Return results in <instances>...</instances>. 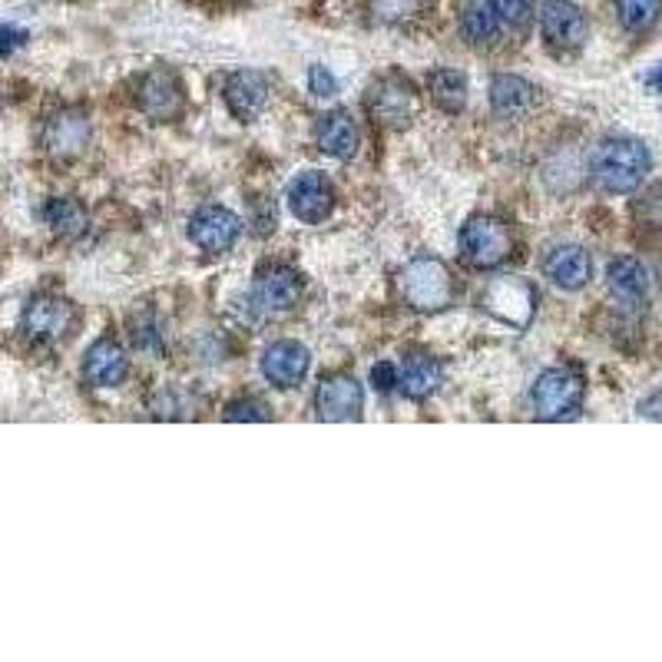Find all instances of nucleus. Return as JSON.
<instances>
[{
  "label": "nucleus",
  "instance_id": "1",
  "mask_svg": "<svg viewBox=\"0 0 662 662\" xmlns=\"http://www.w3.org/2000/svg\"><path fill=\"white\" fill-rule=\"evenodd\" d=\"M650 169H653V156L633 136L603 139L593 149V159H590V172H593L596 186L603 192H613V196L636 192L643 186V179L650 176Z\"/></svg>",
  "mask_w": 662,
  "mask_h": 662
},
{
  "label": "nucleus",
  "instance_id": "11",
  "mask_svg": "<svg viewBox=\"0 0 662 662\" xmlns=\"http://www.w3.org/2000/svg\"><path fill=\"white\" fill-rule=\"evenodd\" d=\"M540 30L553 50H576L586 40V17L573 0H543Z\"/></svg>",
  "mask_w": 662,
  "mask_h": 662
},
{
  "label": "nucleus",
  "instance_id": "7",
  "mask_svg": "<svg viewBox=\"0 0 662 662\" xmlns=\"http://www.w3.org/2000/svg\"><path fill=\"white\" fill-rule=\"evenodd\" d=\"M93 139V127H90V117L77 107H63L57 113L47 117L43 132H40V142L47 149V156H53L57 162H73L87 152Z\"/></svg>",
  "mask_w": 662,
  "mask_h": 662
},
{
  "label": "nucleus",
  "instance_id": "26",
  "mask_svg": "<svg viewBox=\"0 0 662 662\" xmlns=\"http://www.w3.org/2000/svg\"><path fill=\"white\" fill-rule=\"evenodd\" d=\"M616 13L630 33H643L662 17V0H616Z\"/></svg>",
  "mask_w": 662,
  "mask_h": 662
},
{
  "label": "nucleus",
  "instance_id": "28",
  "mask_svg": "<svg viewBox=\"0 0 662 662\" xmlns=\"http://www.w3.org/2000/svg\"><path fill=\"white\" fill-rule=\"evenodd\" d=\"M223 417L226 421H268L271 417V407L265 404L263 397H239V401L226 404Z\"/></svg>",
  "mask_w": 662,
  "mask_h": 662
},
{
  "label": "nucleus",
  "instance_id": "16",
  "mask_svg": "<svg viewBox=\"0 0 662 662\" xmlns=\"http://www.w3.org/2000/svg\"><path fill=\"white\" fill-rule=\"evenodd\" d=\"M226 107L233 110V117L239 120H256L268 103V80L259 70H236L229 73L226 87H223Z\"/></svg>",
  "mask_w": 662,
  "mask_h": 662
},
{
  "label": "nucleus",
  "instance_id": "4",
  "mask_svg": "<svg viewBox=\"0 0 662 662\" xmlns=\"http://www.w3.org/2000/svg\"><path fill=\"white\" fill-rule=\"evenodd\" d=\"M73 325H77L73 302H67L63 295H53V292L33 295L23 308V318H20L23 338L33 342V345H57L70 335Z\"/></svg>",
  "mask_w": 662,
  "mask_h": 662
},
{
  "label": "nucleus",
  "instance_id": "10",
  "mask_svg": "<svg viewBox=\"0 0 662 662\" xmlns=\"http://www.w3.org/2000/svg\"><path fill=\"white\" fill-rule=\"evenodd\" d=\"M288 209L295 219L308 223V226H318L332 216L335 209V189L328 182V176L322 172H298L292 182H288Z\"/></svg>",
  "mask_w": 662,
  "mask_h": 662
},
{
  "label": "nucleus",
  "instance_id": "5",
  "mask_svg": "<svg viewBox=\"0 0 662 662\" xmlns=\"http://www.w3.org/2000/svg\"><path fill=\"white\" fill-rule=\"evenodd\" d=\"M514 249V236L497 216H474L461 229V259L471 268H494Z\"/></svg>",
  "mask_w": 662,
  "mask_h": 662
},
{
  "label": "nucleus",
  "instance_id": "20",
  "mask_svg": "<svg viewBox=\"0 0 662 662\" xmlns=\"http://www.w3.org/2000/svg\"><path fill=\"white\" fill-rule=\"evenodd\" d=\"M491 107L501 120H524L530 110H533V87H530L524 77H514V73H504V77H494L491 83Z\"/></svg>",
  "mask_w": 662,
  "mask_h": 662
},
{
  "label": "nucleus",
  "instance_id": "2",
  "mask_svg": "<svg viewBox=\"0 0 662 662\" xmlns=\"http://www.w3.org/2000/svg\"><path fill=\"white\" fill-rule=\"evenodd\" d=\"M397 292H401L407 308L434 315V312H444L454 302V275L441 259L417 256L401 268Z\"/></svg>",
  "mask_w": 662,
  "mask_h": 662
},
{
  "label": "nucleus",
  "instance_id": "17",
  "mask_svg": "<svg viewBox=\"0 0 662 662\" xmlns=\"http://www.w3.org/2000/svg\"><path fill=\"white\" fill-rule=\"evenodd\" d=\"M127 375H130L127 352L113 338H100L83 358V378L93 388H117L127 382Z\"/></svg>",
  "mask_w": 662,
  "mask_h": 662
},
{
  "label": "nucleus",
  "instance_id": "23",
  "mask_svg": "<svg viewBox=\"0 0 662 662\" xmlns=\"http://www.w3.org/2000/svg\"><path fill=\"white\" fill-rule=\"evenodd\" d=\"M437 385H441V365L431 355H411V358H404L397 388L411 397V401L431 397L437 392Z\"/></svg>",
  "mask_w": 662,
  "mask_h": 662
},
{
  "label": "nucleus",
  "instance_id": "9",
  "mask_svg": "<svg viewBox=\"0 0 662 662\" xmlns=\"http://www.w3.org/2000/svg\"><path fill=\"white\" fill-rule=\"evenodd\" d=\"M243 236V223L236 213L223 209V206H202L192 219H189V239L209 253V256H223L229 253Z\"/></svg>",
  "mask_w": 662,
  "mask_h": 662
},
{
  "label": "nucleus",
  "instance_id": "30",
  "mask_svg": "<svg viewBox=\"0 0 662 662\" xmlns=\"http://www.w3.org/2000/svg\"><path fill=\"white\" fill-rule=\"evenodd\" d=\"M494 7L501 10L504 23H511V27H524L533 13V0H494Z\"/></svg>",
  "mask_w": 662,
  "mask_h": 662
},
{
  "label": "nucleus",
  "instance_id": "18",
  "mask_svg": "<svg viewBox=\"0 0 662 662\" xmlns=\"http://www.w3.org/2000/svg\"><path fill=\"white\" fill-rule=\"evenodd\" d=\"M543 275L556 285V288H566V292H576L590 281L593 275V263H590V253L580 249V246H556L553 253H546L543 259Z\"/></svg>",
  "mask_w": 662,
  "mask_h": 662
},
{
  "label": "nucleus",
  "instance_id": "32",
  "mask_svg": "<svg viewBox=\"0 0 662 662\" xmlns=\"http://www.w3.org/2000/svg\"><path fill=\"white\" fill-rule=\"evenodd\" d=\"M636 414L646 417V421H662V388H656L653 395L643 397L640 407H636Z\"/></svg>",
  "mask_w": 662,
  "mask_h": 662
},
{
  "label": "nucleus",
  "instance_id": "21",
  "mask_svg": "<svg viewBox=\"0 0 662 662\" xmlns=\"http://www.w3.org/2000/svg\"><path fill=\"white\" fill-rule=\"evenodd\" d=\"M606 281H610V292L616 298L630 302V305L646 302V295H650V271H646V265L633 259V256H620L616 263L610 265Z\"/></svg>",
  "mask_w": 662,
  "mask_h": 662
},
{
  "label": "nucleus",
  "instance_id": "14",
  "mask_svg": "<svg viewBox=\"0 0 662 662\" xmlns=\"http://www.w3.org/2000/svg\"><path fill=\"white\" fill-rule=\"evenodd\" d=\"M253 298L263 312H271V315L292 312L302 298V275L292 265H265L256 275Z\"/></svg>",
  "mask_w": 662,
  "mask_h": 662
},
{
  "label": "nucleus",
  "instance_id": "29",
  "mask_svg": "<svg viewBox=\"0 0 662 662\" xmlns=\"http://www.w3.org/2000/svg\"><path fill=\"white\" fill-rule=\"evenodd\" d=\"M308 90L322 100H332V97H338V80L332 77L328 67H312L308 70Z\"/></svg>",
  "mask_w": 662,
  "mask_h": 662
},
{
  "label": "nucleus",
  "instance_id": "13",
  "mask_svg": "<svg viewBox=\"0 0 662 662\" xmlns=\"http://www.w3.org/2000/svg\"><path fill=\"white\" fill-rule=\"evenodd\" d=\"M368 110L385 127H407L417 113V93L404 77H382L368 90Z\"/></svg>",
  "mask_w": 662,
  "mask_h": 662
},
{
  "label": "nucleus",
  "instance_id": "12",
  "mask_svg": "<svg viewBox=\"0 0 662 662\" xmlns=\"http://www.w3.org/2000/svg\"><path fill=\"white\" fill-rule=\"evenodd\" d=\"M365 411V388L352 375H332L318 385L315 395V414L322 421L342 424V421H358Z\"/></svg>",
  "mask_w": 662,
  "mask_h": 662
},
{
  "label": "nucleus",
  "instance_id": "8",
  "mask_svg": "<svg viewBox=\"0 0 662 662\" xmlns=\"http://www.w3.org/2000/svg\"><path fill=\"white\" fill-rule=\"evenodd\" d=\"M136 103L146 117L159 120V123H172L182 117L186 110V93H182V83L172 70L166 67H156L152 73H146L139 80V90H136Z\"/></svg>",
  "mask_w": 662,
  "mask_h": 662
},
{
  "label": "nucleus",
  "instance_id": "25",
  "mask_svg": "<svg viewBox=\"0 0 662 662\" xmlns=\"http://www.w3.org/2000/svg\"><path fill=\"white\" fill-rule=\"evenodd\" d=\"M431 100L437 103V110L444 113H461L467 107V77L454 67H441L431 73Z\"/></svg>",
  "mask_w": 662,
  "mask_h": 662
},
{
  "label": "nucleus",
  "instance_id": "24",
  "mask_svg": "<svg viewBox=\"0 0 662 662\" xmlns=\"http://www.w3.org/2000/svg\"><path fill=\"white\" fill-rule=\"evenodd\" d=\"M43 223L50 226L53 236L60 239H80L87 233V209L70 199V196H60V199H50L43 206Z\"/></svg>",
  "mask_w": 662,
  "mask_h": 662
},
{
  "label": "nucleus",
  "instance_id": "6",
  "mask_svg": "<svg viewBox=\"0 0 662 662\" xmlns=\"http://www.w3.org/2000/svg\"><path fill=\"white\" fill-rule=\"evenodd\" d=\"M586 382L573 368H550L533 385V411L540 421H563L583 404Z\"/></svg>",
  "mask_w": 662,
  "mask_h": 662
},
{
  "label": "nucleus",
  "instance_id": "19",
  "mask_svg": "<svg viewBox=\"0 0 662 662\" xmlns=\"http://www.w3.org/2000/svg\"><path fill=\"white\" fill-rule=\"evenodd\" d=\"M315 139L318 146L335 156V159H352L362 146V132H358V123L352 120V113L345 110H332L318 120L315 127Z\"/></svg>",
  "mask_w": 662,
  "mask_h": 662
},
{
  "label": "nucleus",
  "instance_id": "34",
  "mask_svg": "<svg viewBox=\"0 0 662 662\" xmlns=\"http://www.w3.org/2000/svg\"><path fill=\"white\" fill-rule=\"evenodd\" d=\"M646 87H650L653 93H662V63L660 67H653V70L646 73Z\"/></svg>",
  "mask_w": 662,
  "mask_h": 662
},
{
  "label": "nucleus",
  "instance_id": "22",
  "mask_svg": "<svg viewBox=\"0 0 662 662\" xmlns=\"http://www.w3.org/2000/svg\"><path fill=\"white\" fill-rule=\"evenodd\" d=\"M461 30L471 43L477 47H491L501 30H504V17L494 7V0H467L464 17H461Z\"/></svg>",
  "mask_w": 662,
  "mask_h": 662
},
{
  "label": "nucleus",
  "instance_id": "33",
  "mask_svg": "<svg viewBox=\"0 0 662 662\" xmlns=\"http://www.w3.org/2000/svg\"><path fill=\"white\" fill-rule=\"evenodd\" d=\"M20 40H27V33H20V30H13V27L7 23V27H3V53L10 57V53H13V47H17Z\"/></svg>",
  "mask_w": 662,
  "mask_h": 662
},
{
  "label": "nucleus",
  "instance_id": "31",
  "mask_svg": "<svg viewBox=\"0 0 662 662\" xmlns=\"http://www.w3.org/2000/svg\"><path fill=\"white\" fill-rule=\"evenodd\" d=\"M397 378H401V372H397V365H392V362H378V365L372 368V385H375V392H382V395H388L392 388H397Z\"/></svg>",
  "mask_w": 662,
  "mask_h": 662
},
{
  "label": "nucleus",
  "instance_id": "27",
  "mask_svg": "<svg viewBox=\"0 0 662 662\" xmlns=\"http://www.w3.org/2000/svg\"><path fill=\"white\" fill-rule=\"evenodd\" d=\"M424 0H372V10L382 23H404L411 17H417Z\"/></svg>",
  "mask_w": 662,
  "mask_h": 662
},
{
  "label": "nucleus",
  "instance_id": "3",
  "mask_svg": "<svg viewBox=\"0 0 662 662\" xmlns=\"http://www.w3.org/2000/svg\"><path fill=\"white\" fill-rule=\"evenodd\" d=\"M481 308L497 318L501 325L524 332L533 322L536 312V288L530 285L527 278L507 275V278H491L481 292Z\"/></svg>",
  "mask_w": 662,
  "mask_h": 662
},
{
  "label": "nucleus",
  "instance_id": "15",
  "mask_svg": "<svg viewBox=\"0 0 662 662\" xmlns=\"http://www.w3.org/2000/svg\"><path fill=\"white\" fill-rule=\"evenodd\" d=\"M312 368V355L298 342H275L263 352V375L275 388H298Z\"/></svg>",
  "mask_w": 662,
  "mask_h": 662
}]
</instances>
